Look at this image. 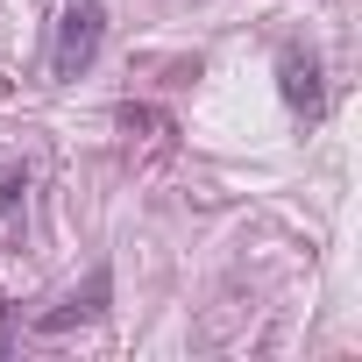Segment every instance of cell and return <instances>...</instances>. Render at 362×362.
I'll list each match as a JSON object with an SVG mask.
<instances>
[{"label":"cell","instance_id":"cell-4","mask_svg":"<svg viewBox=\"0 0 362 362\" xmlns=\"http://www.w3.org/2000/svg\"><path fill=\"white\" fill-rule=\"evenodd\" d=\"M15 206H22V177H0V221H8Z\"/></svg>","mask_w":362,"mask_h":362},{"label":"cell","instance_id":"cell-3","mask_svg":"<svg viewBox=\"0 0 362 362\" xmlns=\"http://www.w3.org/2000/svg\"><path fill=\"white\" fill-rule=\"evenodd\" d=\"M107 291H114V277H107V270H93V284H86V298H71V305H57V313H43V334H64L71 320H93V313L107 305Z\"/></svg>","mask_w":362,"mask_h":362},{"label":"cell","instance_id":"cell-1","mask_svg":"<svg viewBox=\"0 0 362 362\" xmlns=\"http://www.w3.org/2000/svg\"><path fill=\"white\" fill-rule=\"evenodd\" d=\"M100 36H107V8H100V0H64L50 71H57V78H78V71H93V57H100Z\"/></svg>","mask_w":362,"mask_h":362},{"label":"cell","instance_id":"cell-5","mask_svg":"<svg viewBox=\"0 0 362 362\" xmlns=\"http://www.w3.org/2000/svg\"><path fill=\"white\" fill-rule=\"evenodd\" d=\"M0 341H8V313H0Z\"/></svg>","mask_w":362,"mask_h":362},{"label":"cell","instance_id":"cell-2","mask_svg":"<svg viewBox=\"0 0 362 362\" xmlns=\"http://www.w3.org/2000/svg\"><path fill=\"white\" fill-rule=\"evenodd\" d=\"M277 86H284V107L291 114H320V64L305 50H284L277 57Z\"/></svg>","mask_w":362,"mask_h":362}]
</instances>
